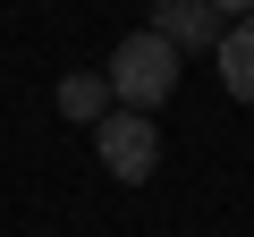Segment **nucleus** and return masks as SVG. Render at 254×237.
Masks as SVG:
<instances>
[{
    "label": "nucleus",
    "instance_id": "obj_1",
    "mask_svg": "<svg viewBox=\"0 0 254 237\" xmlns=\"http://www.w3.org/2000/svg\"><path fill=\"white\" fill-rule=\"evenodd\" d=\"M110 102L119 110H153V102H170V85H178V51L144 26V34H119V51H110Z\"/></svg>",
    "mask_w": 254,
    "mask_h": 237
},
{
    "label": "nucleus",
    "instance_id": "obj_2",
    "mask_svg": "<svg viewBox=\"0 0 254 237\" xmlns=\"http://www.w3.org/2000/svg\"><path fill=\"white\" fill-rule=\"evenodd\" d=\"M93 153H102V170L127 178V186H144V178L161 170V136H153L144 110H110L102 127H93Z\"/></svg>",
    "mask_w": 254,
    "mask_h": 237
},
{
    "label": "nucleus",
    "instance_id": "obj_3",
    "mask_svg": "<svg viewBox=\"0 0 254 237\" xmlns=\"http://www.w3.org/2000/svg\"><path fill=\"white\" fill-rule=\"evenodd\" d=\"M153 34H161L170 51H212V43L229 34V17L212 9V0H153Z\"/></svg>",
    "mask_w": 254,
    "mask_h": 237
},
{
    "label": "nucleus",
    "instance_id": "obj_4",
    "mask_svg": "<svg viewBox=\"0 0 254 237\" xmlns=\"http://www.w3.org/2000/svg\"><path fill=\"white\" fill-rule=\"evenodd\" d=\"M212 59H220V85L237 102H254V17H229V34L212 43Z\"/></svg>",
    "mask_w": 254,
    "mask_h": 237
},
{
    "label": "nucleus",
    "instance_id": "obj_5",
    "mask_svg": "<svg viewBox=\"0 0 254 237\" xmlns=\"http://www.w3.org/2000/svg\"><path fill=\"white\" fill-rule=\"evenodd\" d=\"M60 118L102 127V118H110V76H60Z\"/></svg>",
    "mask_w": 254,
    "mask_h": 237
},
{
    "label": "nucleus",
    "instance_id": "obj_6",
    "mask_svg": "<svg viewBox=\"0 0 254 237\" xmlns=\"http://www.w3.org/2000/svg\"><path fill=\"white\" fill-rule=\"evenodd\" d=\"M212 9H220V17H254V0H212Z\"/></svg>",
    "mask_w": 254,
    "mask_h": 237
}]
</instances>
